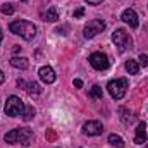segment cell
<instances>
[{
	"mask_svg": "<svg viewBox=\"0 0 148 148\" xmlns=\"http://www.w3.org/2000/svg\"><path fill=\"white\" fill-rule=\"evenodd\" d=\"M9 28H10V31L14 35L21 36L26 41H31L36 36V26L33 23H29V21H14V23H10Z\"/></svg>",
	"mask_w": 148,
	"mask_h": 148,
	"instance_id": "obj_1",
	"label": "cell"
},
{
	"mask_svg": "<svg viewBox=\"0 0 148 148\" xmlns=\"http://www.w3.org/2000/svg\"><path fill=\"white\" fill-rule=\"evenodd\" d=\"M127 88H129V83H127V79H126V77L112 79L110 83L107 84V90H109L110 97H112V98H115V100H121V98L126 95Z\"/></svg>",
	"mask_w": 148,
	"mask_h": 148,
	"instance_id": "obj_2",
	"label": "cell"
},
{
	"mask_svg": "<svg viewBox=\"0 0 148 148\" xmlns=\"http://www.w3.org/2000/svg\"><path fill=\"white\" fill-rule=\"evenodd\" d=\"M112 41L115 43V47L119 48V52H126L133 47V40L127 35L126 29H115L112 33Z\"/></svg>",
	"mask_w": 148,
	"mask_h": 148,
	"instance_id": "obj_3",
	"label": "cell"
},
{
	"mask_svg": "<svg viewBox=\"0 0 148 148\" xmlns=\"http://www.w3.org/2000/svg\"><path fill=\"white\" fill-rule=\"evenodd\" d=\"M24 103H23V100L19 98V97H9L7 98V102H5V114L7 115H10V117H19V115H23V112H24Z\"/></svg>",
	"mask_w": 148,
	"mask_h": 148,
	"instance_id": "obj_4",
	"label": "cell"
},
{
	"mask_svg": "<svg viewBox=\"0 0 148 148\" xmlns=\"http://www.w3.org/2000/svg\"><path fill=\"white\" fill-rule=\"evenodd\" d=\"M103 29H105V23L102 19H91L84 26V29H83V36L86 38V40H91V38L97 36L98 33H102Z\"/></svg>",
	"mask_w": 148,
	"mask_h": 148,
	"instance_id": "obj_5",
	"label": "cell"
},
{
	"mask_svg": "<svg viewBox=\"0 0 148 148\" xmlns=\"http://www.w3.org/2000/svg\"><path fill=\"white\" fill-rule=\"evenodd\" d=\"M88 60H90L91 67L97 69V71H105V69H109V57H107L105 53H102V52H93Z\"/></svg>",
	"mask_w": 148,
	"mask_h": 148,
	"instance_id": "obj_6",
	"label": "cell"
},
{
	"mask_svg": "<svg viewBox=\"0 0 148 148\" xmlns=\"http://www.w3.org/2000/svg\"><path fill=\"white\" fill-rule=\"evenodd\" d=\"M83 133L88 134V136H98V134L103 133V126H102V122H98V121H88V122L83 126Z\"/></svg>",
	"mask_w": 148,
	"mask_h": 148,
	"instance_id": "obj_7",
	"label": "cell"
},
{
	"mask_svg": "<svg viewBox=\"0 0 148 148\" xmlns=\"http://www.w3.org/2000/svg\"><path fill=\"white\" fill-rule=\"evenodd\" d=\"M17 143L23 147H29L33 143V131L29 127H17Z\"/></svg>",
	"mask_w": 148,
	"mask_h": 148,
	"instance_id": "obj_8",
	"label": "cell"
},
{
	"mask_svg": "<svg viewBox=\"0 0 148 148\" xmlns=\"http://www.w3.org/2000/svg\"><path fill=\"white\" fill-rule=\"evenodd\" d=\"M40 77H41V81L43 83H47V84H52L55 79H57V76H55V71L50 67V66H43V67H40Z\"/></svg>",
	"mask_w": 148,
	"mask_h": 148,
	"instance_id": "obj_9",
	"label": "cell"
},
{
	"mask_svg": "<svg viewBox=\"0 0 148 148\" xmlns=\"http://www.w3.org/2000/svg\"><path fill=\"white\" fill-rule=\"evenodd\" d=\"M121 19H122L126 24H129V28H138V24H140L138 16H136V12H134L133 9H126V10L122 12Z\"/></svg>",
	"mask_w": 148,
	"mask_h": 148,
	"instance_id": "obj_10",
	"label": "cell"
},
{
	"mask_svg": "<svg viewBox=\"0 0 148 148\" xmlns=\"http://www.w3.org/2000/svg\"><path fill=\"white\" fill-rule=\"evenodd\" d=\"M134 143H138V145L147 143V124H145V122H140V124H138L136 134H134Z\"/></svg>",
	"mask_w": 148,
	"mask_h": 148,
	"instance_id": "obj_11",
	"label": "cell"
},
{
	"mask_svg": "<svg viewBox=\"0 0 148 148\" xmlns=\"http://www.w3.org/2000/svg\"><path fill=\"white\" fill-rule=\"evenodd\" d=\"M10 66L12 67H16V69H28L29 67V60L26 59V57H12L10 59Z\"/></svg>",
	"mask_w": 148,
	"mask_h": 148,
	"instance_id": "obj_12",
	"label": "cell"
},
{
	"mask_svg": "<svg viewBox=\"0 0 148 148\" xmlns=\"http://www.w3.org/2000/svg\"><path fill=\"white\" fill-rule=\"evenodd\" d=\"M41 17H43V21L55 23V21L59 19V10H57V7H50L47 12H43V14H41Z\"/></svg>",
	"mask_w": 148,
	"mask_h": 148,
	"instance_id": "obj_13",
	"label": "cell"
},
{
	"mask_svg": "<svg viewBox=\"0 0 148 148\" xmlns=\"http://www.w3.org/2000/svg\"><path fill=\"white\" fill-rule=\"evenodd\" d=\"M26 93L28 95H31V97H36V95H40L41 93V88H40V84L38 83H35V81H29V83H26Z\"/></svg>",
	"mask_w": 148,
	"mask_h": 148,
	"instance_id": "obj_14",
	"label": "cell"
},
{
	"mask_svg": "<svg viewBox=\"0 0 148 148\" xmlns=\"http://www.w3.org/2000/svg\"><path fill=\"white\" fill-rule=\"evenodd\" d=\"M119 114H121V121H122L124 124H131V122L134 121L133 112H129L127 109H124V107H121V109H119Z\"/></svg>",
	"mask_w": 148,
	"mask_h": 148,
	"instance_id": "obj_15",
	"label": "cell"
},
{
	"mask_svg": "<svg viewBox=\"0 0 148 148\" xmlns=\"http://www.w3.org/2000/svg\"><path fill=\"white\" fill-rule=\"evenodd\" d=\"M124 67H126V71L129 74H138V71H140V64L136 62V60H126V64H124Z\"/></svg>",
	"mask_w": 148,
	"mask_h": 148,
	"instance_id": "obj_16",
	"label": "cell"
},
{
	"mask_svg": "<svg viewBox=\"0 0 148 148\" xmlns=\"http://www.w3.org/2000/svg\"><path fill=\"white\" fill-rule=\"evenodd\" d=\"M109 143L115 148H124V140H122L119 134H110V136H109Z\"/></svg>",
	"mask_w": 148,
	"mask_h": 148,
	"instance_id": "obj_17",
	"label": "cell"
},
{
	"mask_svg": "<svg viewBox=\"0 0 148 148\" xmlns=\"http://www.w3.org/2000/svg\"><path fill=\"white\" fill-rule=\"evenodd\" d=\"M90 97H91V98H97V100H100V98L103 97V91H102V88H100L98 84H93V86L90 88Z\"/></svg>",
	"mask_w": 148,
	"mask_h": 148,
	"instance_id": "obj_18",
	"label": "cell"
},
{
	"mask_svg": "<svg viewBox=\"0 0 148 148\" xmlns=\"http://www.w3.org/2000/svg\"><path fill=\"white\" fill-rule=\"evenodd\" d=\"M5 143H10V145H14V143H17V129H12V131H9L7 134H5Z\"/></svg>",
	"mask_w": 148,
	"mask_h": 148,
	"instance_id": "obj_19",
	"label": "cell"
},
{
	"mask_svg": "<svg viewBox=\"0 0 148 148\" xmlns=\"http://www.w3.org/2000/svg\"><path fill=\"white\" fill-rule=\"evenodd\" d=\"M0 10H2V14L10 16V14H14V12H16V5H14V3H3Z\"/></svg>",
	"mask_w": 148,
	"mask_h": 148,
	"instance_id": "obj_20",
	"label": "cell"
},
{
	"mask_svg": "<svg viewBox=\"0 0 148 148\" xmlns=\"http://www.w3.org/2000/svg\"><path fill=\"white\" fill-rule=\"evenodd\" d=\"M35 117V109H33V105H29V107H26L24 112H23V119L28 122V121H31Z\"/></svg>",
	"mask_w": 148,
	"mask_h": 148,
	"instance_id": "obj_21",
	"label": "cell"
},
{
	"mask_svg": "<svg viewBox=\"0 0 148 148\" xmlns=\"http://www.w3.org/2000/svg\"><path fill=\"white\" fill-rule=\"evenodd\" d=\"M138 60H140V66H143V67H147V66H148V55H147V53H141Z\"/></svg>",
	"mask_w": 148,
	"mask_h": 148,
	"instance_id": "obj_22",
	"label": "cell"
},
{
	"mask_svg": "<svg viewBox=\"0 0 148 148\" xmlns=\"http://www.w3.org/2000/svg\"><path fill=\"white\" fill-rule=\"evenodd\" d=\"M83 14H84V9H83V7H79V9H76V10H74V19H77V17H81Z\"/></svg>",
	"mask_w": 148,
	"mask_h": 148,
	"instance_id": "obj_23",
	"label": "cell"
},
{
	"mask_svg": "<svg viewBox=\"0 0 148 148\" xmlns=\"http://www.w3.org/2000/svg\"><path fill=\"white\" fill-rule=\"evenodd\" d=\"M86 3H90V5H98V3H102L103 0H84Z\"/></svg>",
	"mask_w": 148,
	"mask_h": 148,
	"instance_id": "obj_24",
	"label": "cell"
},
{
	"mask_svg": "<svg viewBox=\"0 0 148 148\" xmlns=\"http://www.w3.org/2000/svg\"><path fill=\"white\" fill-rule=\"evenodd\" d=\"M17 86L24 90V88H26V81H24V79H17Z\"/></svg>",
	"mask_w": 148,
	"mask_h": 148,
	"instance_id": "obj_25",
	"label": "cell"
},
{
	"mask_svg": "<svg viewBox=\"0 0 148 148\" xmlns=\"http://www.w3.org/2000/svg\"><path fill=\"white\" fill-rule=\"evenodd\" d=\"M74 86H76V88H81V86H83V81H81V79H74Z\"/></svg>",
	"mask_w": 148,
	"mask_h": 148,
	"instance_id": "obj_26",
	"label": "cell"
},
{
	"mask_svg": "<svg viewBox=\"0 0 148 148\" xmlns=\"http://www.w3.org/2000/svg\"><path fill=\"white\" fill-rule=\"evenodd\" d=\"M3 79H5V76H3V73H2V71H0V84L3 83Z\"/></svg>",
	"mask_w": 148,
	"mask_h": 148,
	"instance_id": "obj_27",
	"label": "cell"
},
{
	"mask_svg": "<svg viewBox=\"0 0 148 148\" xmlns=\"http://www.w3.org/2000/svg\"><path fill=\"white\" fill-rule=\"evenodd\" d=\"M2 40H3V33H2V29H0V43H2Z\"/></svg>",
	"mask_w": 148,
	"mask_h": 148,
	"instance_id": "obj_28",
	"label": "cell"
},
{
	"mask_svg": "<svg viewBox=\"0 0 148 148\" xmlns=\"http://www.w3.org/2000/svg\"><path fill=\"white\" fill-rule=\"evenodd\" d=\"M147 148H148V145H147Z\"/></svg>",
	"mask_w": 148,
	"mask_h": 148,
	"instance_id": "obj_29",
	"label": "cell"
}]
</instances>
